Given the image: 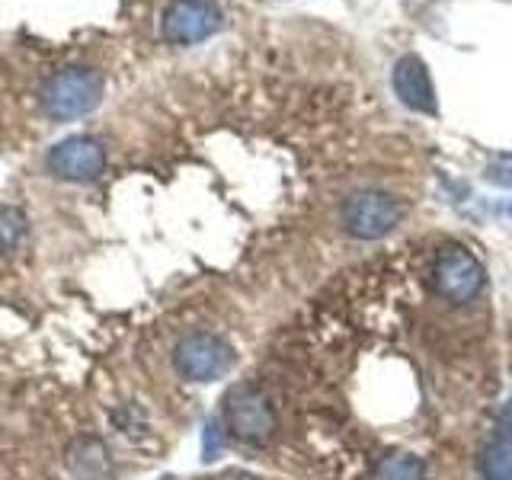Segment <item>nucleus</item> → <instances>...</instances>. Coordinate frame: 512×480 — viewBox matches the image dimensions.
Wrapping results in <instances>:
<instances>
[{
    "label": "nucleus",
    "instance_id": "obj_10",
    "mask_svg": "<svg viewBox=\"0 0 512 480\" xmlns=\"http://www.w3.org/2000/svg\"><path fill=\"white\" fill-rule=\"evenodd\" d=\"M68 468L77 480H106L109 477V452L106 445L87 436V439H77L68 448Z\"/></svg>",
    "mask_w": 512,
    "mask_h": 480
},
{
    "label": "nucleus",
    "instance_id": "obj_4",
    "mask_svg": "<svg viewBox=\"0 0 512 480\" xmlns=\"http://www.w3.org/2000/svg\"><path fill=\"white\" fill-rule=\"evenodd\" d=\"M237 365L234 346L218 333H189L173 349V368L186 381H218Z\"/></svg>",
    "mask_w": 512,
    "mask_h": 480
},
{
    "label": "nucleus",
    "instance_id": "obj_1",
    "mask_svg": "<svg viewBox=\"0 0 512 480\" xmlns=\"http://www.w3.org/2000/svg\"><path fill=\"white\" fill-rule=\"evenodd\" d=\"M103 74L90 64H68V68L52 71L39 87V106L52 122H74L84 119L103 103Z\"/></svg>",
    "mask_w": 512,
    "mask_h": 480
},
{
    "label": "nucleus",
    "instance_id": "obj_8",
    "mask_svg": "<svg viewBox=\"0 0 512 480\" xmlns=\"http://www.w3.org/2000/svg\"><path fill=\"white\" fill-rule=\"evenodd\" d=\"M391 84L397 100L404 103L413 112H423V116H436L439 112V100H436V87H432L429 68L420 55H404L397 58Z\"/></svg>",
    "mask_w": 512,
    "mask_h": 480
},
{
    "label": "nucleus",
    "instance_id": "obj_9",
    "mask_svg": "<svg viewBox=\"0 0 512 480\" xmlns=\"http://www.w3.org/2000/svg\"><path fill=\"white\" fill-rule=\"evenodd\" d=\"M480 480H512V426L503 423L477 455Z\"/></svg>",
    "mask_w": 512,
    "mask_h": 480
},
{
    "label": "nucleus",
    "instance_id": "obj_13",
    "mask_svg": "<svg viewBox=\"0 0 512 480\" xmlns=\"http://www.w3.org/2000/svg\"><path fill=\"white\" fill-rule=\"evenodd\" d=\"M484 176H487V183H493V186L512 189V154H500V157H493Z\"/></svg>",
    "mask_w": 512,
    "mask_h": 480
},
{
    "label": "nucleus",
    "instance_id": "obj_5",
    "mask_svg": "<svg viewBox=\"0 0 512 480\" xmlns=\"http://www.w3.org/2000/svg\"><path fill=\"white\" fill-rule=\"evenodd\" d=\"M224 16L215 0H170L160 13V39L167 45H199L221 29Z\"/></svg>",
    "mask_w": 512,
    "mask_h": 480
},
{
    "label": "nucleus",
    "instance_id": "obj_2",
    "mask_svg": "<svg viewBox=\"0 0 512 480\" xmlns=\"http://www.w3.org/2000/svg\"><path fill=\"white\" fill-rule=\"evenodd\" d=\"M426 272L432 288L452 304H477L484 298L487 272L477 256L461 244H439L426 253Z\"/></svg>",
    "mask_w": 512,
    "mask_h": 480
},
{
    "label": "nucleus",
    "instance_id": "obj_6",
    "mask_svg": "<svg viewBox=\"0 0 512 480\" xmlns=\"http://www.w3.org/2000/svg\"><path fill=\"white\" fill-rule=\"evenodd\" d=\"M404 202L397 196H388V192L378 189H365L349 196L343 205V224L352 237L359 240H378L384 234H391L400 218H404Z\"/></svg>",
    "mask_w": 512,
    "mask_h": 480
},
{
    "label": "nucleus",
    "instance_id": "obj_7",
    "mask_svg": "<svg viewBox=\"0 0 512 480\" xmlns=\"http://www.w3.org/2000/svg\"><path fill=\"white\" fill-rule=\"evenodd\" d=\"M45 164L58 176V180L90 183V180H100V176L106 173V148L90 135H71L48 151Z\"/></svg>",
    "mask_w": 512,
    "mask_h": 480
},
{
    "label": "nucleus",
    "instance_id": "obj_3",
    "mask_svg": "<svg viewBox=\"0 0 512 480\" xmlns=\"http://www.w3.org/2000/svg\"><path fill=\"white\" fill-rule=\"evenodd\" d=\"M224 426L240 442L266 445L279 429V413L263 388H256V384H237L224 397Z\"/></svg>",
    "mask_w": 512,
    "mask_h": 480
},
{
    "label": "nucleus",
    "instance_id": "obj_12",
    "mask_svg": "<svg viewBox=\"0 0 512 480\" xmlns=\"http://www.w3.org/2000/svg\"><path fill=\"white\" fill-rule=\"evenodd\" d=\"M29 237V221L20 208L0 205V256H13L26 244Z\"/></svg>",
    "mask_w": 512,
    "mask_h": 480
},
{
    "label": "nucleus",
    "instance_id": "obj_11",
    "mask_svg": "<svg viewBox=\"0 0 512 480\" xmlns=\"http://www.w3.org/2000/svg\"><path fill=\"white\" fill-rule=\"evenodd\" d=\"M365 477L368 480H426V458L416 452H391L378 458Z\"/></svg>",
    "mask_w": 512,
    "mask_h": 480
}]
</instances>
